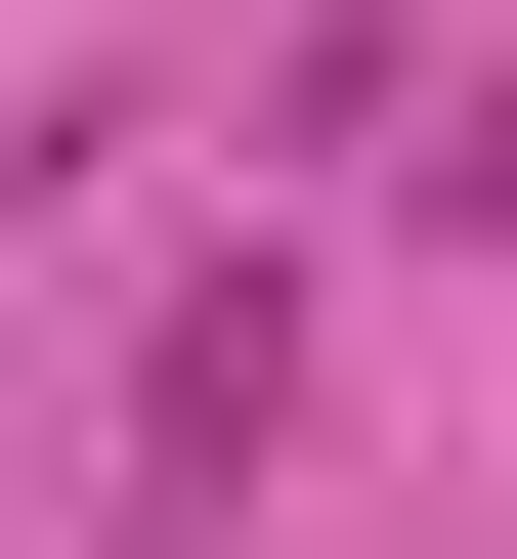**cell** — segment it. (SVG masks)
Segmentation results:
<instances>
[{
    "instance_id": "1",
    "label": "cell",
    "mask_w": 517,
    "mask_h": 559,
    "mask_svg": "<svg viewBox=\"0 0 517 559\" xmlns=\"http://www.w3.org/2000/svg\"><path fill=\"white\" fill-rule=\"evenodd\" d=\"M130 430H173V474H259V430H302V259H173V345H130Z\"/></svg>"
}]
</instances>
